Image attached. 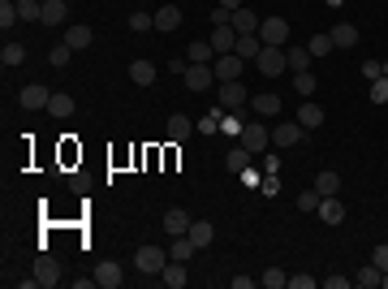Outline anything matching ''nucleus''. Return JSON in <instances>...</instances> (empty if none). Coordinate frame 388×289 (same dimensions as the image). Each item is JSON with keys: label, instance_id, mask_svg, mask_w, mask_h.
I'll return each mask as SVG.
<instances>
[{"label": "nucleus", "instance_id": "obj_1", "mask_svg": "<svg viewBox=\"0 0 388 289\" xmlns=\"http://www.w3.org/2000/svg\"><path fill=\"white\" fill-rule=\"evenodd\" d=\"M237 142H241L250 156H263V151L272 147V130H268L263 121H246V125H241V134H237Z\"/></svg>", "mask_w": 388, "mask_h": 289}, {"label": "nucleus", "instance_id": "obj_2", "mask_svg": "<svg viewBox=\"0 0 388 289\" xmlns=\"http://www.w3.org/2000/svg\"><path fill=\"white\" fill-rule=\"evenodd\" d=\"M164 264H169V250H160V246H138V255H134V268L142 277H160Z\"/></svg>", "mask_w": 388, "mask_h": 289}, {"label": "nucleus", "instance_id": "obj_3", "mask_svg": "<svg viewBox=\"0 0 388 289\" xmlns=\"http://www.w3.org/2000/svg\"><path fill=\"white\" fill-rule=\"evenodd\" d=\"M259 39H263V47H289V22L285 18H263L259 22Z\"/></svg>", "mask_w": 388, "mask_h": 289}, {"label": "nucleus", "instance_id": "obj_4", "mask_svg": "<svg viewBox=\"0 0 388 289\" xmlns=\"http://www.w3.org/2000/svg\"><path fill=\"white\" fill-rule=\"evenodd\" d=\"M255 69L263 74V78H277V74H285L289 65H285V47H263V52L255 56Z\"/></svg>", "mask_w": 388, "mask_h": 289}, {"label": "nucleus", "instance_id": "obj_5", "mask_svg": "<svg viewBox=\"0 0 388 289\" xmlns=\"http://www.w3.org/2000/svg\"><path fill=\"white\" fill-rule=\"evenodd\" d=\"M216 83H237L241 78V69H246V61H241L237 52H224V56H216Z\"/></svg>", "mask_w": 388, "mask_h": 289}, {"label": "nucleus", "instance_id": "obj_6", "mask_svg": "<svg viewBox=\"0 0 388 289\" xmlns=\"http://www.w3.org/2000/svg\"><path fill=\"white\" fill-rule=\"evenodd\" d=\"M182 83H186V91H207V87L216 83V69H212V65H190V61H186Z\"/></svg>", "mask_w": 388, "mask_h": 289}, {"label": "nucleus", "instance_id": "obj_7", "mask_svg": "<svg viewBox=\"0 0 388 289\" xmlns=\"http://www.w3.org/2000/svg\"><path fill=\"white\" fill-rule=\"evenodd\" d=\"M302 138H306V130H302L298 121H281L277 130H272V147H281V151H285V147H298Z\"/></svg>", "mask_w": 388, "mask_h": 289}, {"label": "nucleus", "instance_id": "obj_8", "mask_svg": "<svg viewBox=\"0 0 388 289\" xmlns=\"http://www.w3.org/2000/svg\"><path fill=\"white\" fill-rule=\"evenodd\" d=\"M216 104H224L229 112H237L241 104H246V87H241V78H237V83H220V91H216Z\"/></svg>", "mask_w": 388, "mask_h": 289}, {"label": "nucleus", "instance_id": "obj_9", "mask_svg": "<svg viewBox=\"0 0 388 289\" xmlns=\"http://www.w3.org/2000/svg\"><path fill=\"white\" fill-rule=\"evenodd\" d=\"M35 281H39L43 289L61 285V264L52 259V255H39V259H35Z\"/></svg>", "mask_w": 388, "mask_h": 289}, {"label": "nucleus", "instance_id": "obj_10", "mask_svg": "<svg viewBox=\"0 0 388 289\" xmlns=\"http://www.w3.org/2000/svg\"><path fill=\"white\" fill-rule=\"evenodd\" d=\"M18 104H22V108H30V112H35V108H47V104H52V91L39 87V83H30V87H22Z\"/></svg>", "mask_w": 388, "mask_h": 289}, {"label": "nucleus", "instance_id": "obj_11", "mask_svg": "<svg viewBox=\"0 0 388 289\" xmlns=\"http://www.w3.org/2000/svg\"><path fill=\"white\" fill-rule=\"evenodd\" d=\"M319 220H323V224H332V229H336V224L345 220V203L336 199V195H323V199H319Z\"/></svg>", "mask_w": 388, "mask_h": 289}, {"label": "nucleus", "instance_id": "obj_12", "mask_svg": "<svg viewBox=\"0 0 388 289\" xmlns=\"http://www.w3.org/2000/svg\"><path fill=\"white\" fill-rule=\"evenodd\" d=\"M259 22L263 18H255V13L241 5V9H233V18H229V26L237 30V35H259Z\"/></svg>", "mask_w": 388, "mask_h": 289}, {"label": "nucleus", "instance_id": "obj_13", "mask_svg": "<svg viewBox=\"0 0 388 289\" xmlns=\"http://www.w3.org/2000/svg\"><path fill=\"white\" fill-rule=\"evenodd\" d=\"M190 224H194V220H190L186 207H169V212H164V233H173V237H177V233H190Z\"/></svg>", "mask_w": 388, "mask_h": 289}, {"label": "nucleus", "instance_id": "obj_14", "mask_svg": "<svg viewBox=\"0 0 388 289\" xmlns=\"http://www.w3.org/2000/svg\"><path fill=\"white\" fill-rule=\"evenodd\" d=\"M177 26H182V9H177V5H160V9H155V30L173 35Z\"/></svg>", "mask_w": 388, "mask_h": 289}, {"label": "nucleus", "instance_id": "obj_15", "mask_svg": "<svg viewBox=\"0 0 388 289\" xmlns=\"http://www.w3.org/2000/svg\"><path fill=\"white\" fill-rule=\"evenodd\" d=\"M207 39H212V52H216V56H224V52H233V43H237V30H233V26H216Z\"/></svg>", "mask_w": 388, "mask_h": 289}, {"label": "nucleus", "instance_id": "obj_16", "mask_svg": "<svg viewBox=\"0 0 388 289\" xmlns=\"http://www.w3.org/2000/svg\"><path fill=\"white\" fill-rule=\"evenodd\" d=\"M160 281H164L169 289H186V281H190V277H186V264H182V259H169L164 272H160Z\"/></svg>", "mask_w": 388, "mask_h": 289}, {"label": "nucleus", "instance_id": "obj_17", "mask_svg": "<svg viewBox=\"0 0 388 289\" xmlns=\"http://www.w3.org/2000/svg\"><path fill=\"white\" fill-rule=\"evenodd\" d=\"M233 52H237V56H241V61H246V65H250V61H255L259 52H263V39H259V35H237Z\"/></svg>", "mask_w": 388, "mask_h": 289}, {"label": "nucleus", "instance_id": "obj_18", "mask_svg": "<svg viewBox=\"0 0 388 289\" xmlns=\"http://www.w3.org/2000/svg\"><path fill=\"white\" fill-rule=\"evenodd\" d=\"M255 112H259V117H277V112L285 108V100H281V95H272V91H263V95H255Z\"/></svg>", "mask_w": 388, "mask_h": 289}, {"label": "nucleus", "instance_id": "obj_19", "mask_svg": "<svg viewBox=\"0 0 388 289\" xmlns=\"http://www.w3.org/2000/svg\"><path fill=\"white\" fill-rule=\"evenodd\" d=\"M65 18H69V5H65V0H43V26H61Z\"/></svg>", "mask_w": 388, "mask_h": 289}, {"label": "nucleus", "instance_id": "obj_20", "mask_svg": "<svg viewBox=\"0 0 388 289\" xmlns=\"http://www.w3.org/2000/svg\"><path fill=\"white\" fill-rule=\"evenodd\" d=\"M155 65H151V61H134V65H129V83H134V87H151L155 83Z\"/></svg>", "mask_w": 388, "mask_h": 289}, {"label": "nucleus", "instance_id": "obj_21", "mask_svg": "<svg viewBox=\"0 0 388 289\" xmlns=\"http://www.w3.org/2000/svg\"><path fill=\"white\" fill-rule=\"evenodd\" d=\"M186 56H190V65H212V39H194L190 47H186Z\"/></svg>", "mask_w": 388, "mask_h": 289}, {"label": "nucleus", "instance_id": "obj_22", "mask_svg": "<svg viewBox=\"0 0 388 289\" xmlns=\"http://www.w3.org/2000/svg\"><path fill=\"white\" fill-rule=\"evenodd\" d=\"M328 35H332L336 47H354V43H358V26H354V22H336Z\"/></svg>", "mask_w": 388, "mask_h": 289}, {"label": "nucleus", "instance_id": "obj_23", "mask_svg": "<svg viewBox=\"0 0 388 289\" xmlns=\"http://www.w3.org/2000/svg\"><path fill=\"white\" fill-rule=\"evenodd\" d=\"M91 39H95V30H91V26H69V30H65V43H69L74 52H83V47H91Z\"/></svg>", "mask_w": 388, "mask_h": 289}, {"label": "nucleus", "instance_id": "obj_24", "mask_svg": "<svg viewBox=\"0 0 388 289\" xmlns=\"http://www.w3.org/2000/svg\"><path fill=\"white\" fill-rule=\"evenodd\" d=\"M212 237H216L212 220H194V224H190V242L199 246V250H203V246H212Z\"/></svg>", "mask_w": 388, "mask_h": 289}, {"label": "nucleus", "instance_id": "obj_25", "mask_svg": "<svg viewBox=\"0 0 388 289\" xmlns=\"http://www.w3.org/2000/svg\"><path fill=\"white\" fill-rule=\"evenodd\" d=\"M298 125H302V130H319V125H323V108L319 104H302L298 108Z\"/></svg>", "mask_w": 388, "mask_h": 289}, {"label": "nucleus", "instance_id": "obj_26", "mask_svg": "<svg viewBox=\"0 0 388 289\" xmlns=\"http://www.w3.org/2000/svg\"><path fill=\"white\" fill-rule=\"evenodd\" d=\"M194 250H199V246L190 242V233H177V242L169 246V259H182V264H190V259H194Z\"/></svg>", "mask_w": 388, "mask_h": 289}, {"label": "nucleus", "instance_id": "obj_27", "mask_svg": "<svg viewBox=\"0 0 388 289\" xmlns=\"http://www.w3.org/2000/svg\"><path fill=\"white\" fill-rule=\"evenodd\" d=\"M354 285H363V289H380V285H384V272H380L376 264H367V268L354 272Z\"/></svg>", "mask_w": 388, "mask_h": 289}, {"label": "nucleus", "instance_id": "obj_28", "mask_svg": "<svg viewBox=\"0 0 388 289\" xmlns=\"http://www.w3.org/2000/svg\"><path fill=\"white\" fill-rule=\"evenodd\" d=\"M95 281H100V289H117L125 277H121L117 264H100V268H95Z\"/></svg>", "mask_w": 388, "mask_h": 289}, {"label": "nucleus", "instance_id": "obj_29", "mask_svg": "<svg viewBox=\"0 0 388 289\" xmlns=\"http://www.w3.org/2000/svg\"><path fill=\"white\" fill-rule=\"evenodd\" d=\"M47 112H52V117H74V95H65V91H52V104H47Z\"/></svg>", "mask_w": 388, "mask_h": 289}, {"label": "nucleus", "instance_id": "obj_30", "mask_svg": "<svg viewBox=\"0 0 388 289\" xmlns=\"http://www.w3.org/2000/svg\"><path fill=\"white\" fill-rule=\"evenodd\" d=\"M26 61V43H5V52H0V65L5 69H18Z\"/></svg>", "mask_w": 388, "mask_h": 289}, {"label": "nucleus", "instance_id": "obj_31", "mask_svg": "<svg viewBox=\"0 0 388 289\" xmlns=\"http://www.w3.org/2000/svg\"><path fill=\"white\" fill-rule=\"evenodd\" d=\"M13 22H22V13H18V0H0V30H13Z\"/></svg>", "mask_w": 388, "mask_h": 289}, {"label": "nucleus", "instance_id": "obj_32", "mask_svg": "<svg viewBox=\"0 0 388 289\" xmlns=\"http://www.w3.org/2000/svg\"><path fill=\"white\" fill-rule=\"evenodd\" d=\"M315 190H319V199L323 195H336V190H341V173H328V169H323L319 178H315Z\"/></svg>", "mask_w": 388, "mask_h": 289}, {"label": "nucleus", "instance_id": "obj_33", "mask_svg": "<svg viewBox=\"0 0 388 289\" xmlns=\"http://www.w3.org/2000/svg\"><path fill=\"white\" fill-rule=\"evenodd\" d=\"M285 65L289 69H311V52L306 47H285Z\"/></svg>", "mask_w": 388, "mask_h": 289}, {"label": "nucleus", "instance_id": "obj_34", "mask_svg": "<svg viewBox=\"0 0 388 289\" xmlns=\"http://www.w3.org/2000/svg\"><path fill=\"white\" fill-rule=\"evenodd\" d=\"M241 125H246V117H241V108L237 112H224V117H220V134H241Z\"/></svg>", "mask_w": 388, "mask_h": 289}, {"label": "nucleus", "instance_id": "obj_35", "mask_svg": "<svg viewBox=\"0 0 388 289\" xmlns=\"http://www.w3.org/2000/svg\"><path fill=\"white\" fill-rule=\"evenodd\" d=\"M224 164H229L233 173H241V169H250V151H246V147H241V142H237V147H233L229 156H224Z\"/></svg>", "mask_w": 388, "mask_h": 289}, {"label": "nucleus", "instance_id": "obj_36", "mask_svg": "<svg viewBox=\"0 0 388 289\" xmlns=\"http://www.w3.org/2000/svg\"><path fill=\"white\" fill-rule=\"evenodd\" d=\"M190 130H194V125H190V117H169V138H173V142L190 138Z\"/></svg>", "mask_w": 388, "mask_h": 289}, {"label": "nucleus", "instance_id": "obj_37", "mask_svg": "<svg viewBox=\"0 0 388 289\" xmlns=\"http://www.w3.org/2000/svg\"><path fill=\"white\" fill-rule=\"evenodd\" d=\"M306 52H311V56H328V52H336V43H332V35H315L311 43H306Z\"/></svg>", "mask_w": 388, "mask_h": 289}, {"label": "nucleus", "instance_id": "obj_38", "mask_svg": "<svg viewBox=\"0 0 388 289\" xmlns=\"http://www.w3.org/2000/svg\"><path fill=\"white\" fill-rule=\"evenodd\" d=\"M294 91L298 95H311L315 91V74L311 69H294Z\"/></svg>", "mask_w": 388, "mask_h": 289}, {"label": "nucleus", "instance_id": "obj_39", "mask_svg": "<svg viewBox=\"0 0 388 289\" xmlns=\"http://www.w3.org/2000/svg\"><path fill=\"white\" fill-rule=\"evenodd\" d=\"M69 56H74V47H69V43H56L52 52H47V61H52V69H65V65H69Z\"/></svg>", "mask_w": 388, "mask_h": 289}, {"label": "nucleus", "instance_id": "obj_40", "mask_svg": "<svg viewBox=\"0 0 388 289\" xmlns=\"http://www.w3.org/2000/svg\"><path fill=\"white\" fill-rule=\"evenodd\" d=\"M18 13H22V22H39L43 5H39V0H18Z\"/></svg>", "mask_w": 388, "mask_h": 289}, {"label": "nucleus", "instance_id": "obj_41", "mask_svg": "<svg viewBox=\"0 0 388 289\" xmlns=\"http://www.w3.org/2000/svg\"><path fill=\"white\" fill-rule=\"evenodd\" d=\"M129 30H138V35H142V30H155V13H129Z\"/></svg>", "mask_w": 388, "mask_h": 289}, {"label": "nucleus", "instance_id": "obj_42", "mask_svg": "<svg viewBox=\"0 0 388 289\" xmlns=\"http://www.w3.org/2000/svg\"><path fill=\"white\" fill-rule=\"evenodd\" d=\"M298 212H319V190H302V195L294 199Z\"/></svg>", "mask_w": 388, "mask_h": 289}, {"label": "nucleus", "instance_id": "obj_43", "mask_svg": "<svg viewBox=\"0 0 388 289\" xmlns=\"http://www.w3.org/2000/svg\"><path fill=\"white\" fill-rule=\"evenodd\" d=\"M263 285H268V289H289L285 268H268V272H263Z\"/></svg>", "mask_w": 388, "mask_h": 289}, {"label": "nucleus", "instance_id": "obj_44", "mask_svg": "<svg viewBox=\"0 0 388 289\" xmlns=\"http://www.w3.org/2000/svg\"><path fill=\"white\" fill-rule=\"evenodd\" d=\"M367 95H371V104H388V78H376Z\"/></svg>", "mask_w": 388, "mask_h": 289}, {"label": "nucleus", "instance_id": "obj_45", "mask_svg": "<svg viewBox=\"0 0 388 289\" xmlns=\"http://www.w3.org/2000/svg\"><path fill=\"white\" fill-rule=\"evenodd\" d=\"M220 117H224V112L212 108V112H207V117L199 121V130H203V134H220Z\"/></svg>", "mask_w": 388, "mask_h": 289}, {"label": "nucleus", "instance_id": "obj_46", "mask_svg": "<svg viewBox=\"0 0 388 289\" xmlns=\"http://www.w3.org/2000/svg\"><path fill=\"white\" fill-rule=\"evenodd\" d=\"M363 78H367V83H376V78H384V65H380V61H363Z\"/></svg>", "mask_w": 388, "mask_h": 289}, {"label": "nucleus", "instance_id": "obj_47", "mask_svg": "<svg viewBox=\"0 0 388 289\" xmlns=\"http://www.w3.org/2000/svg\"><path fill=\"white\" fill-rule=\"evenodd\" d=\"M259 190H263V195H281V178H277V173H263V182H259Z\"/></svg>", "mask_w": 388, "mask_h": 289}, {"label": "nucleus", "instance_id": "obj_48", "mask_svg": "<svg viewBox=\"0 0 388 289\" xmlns=\"http://www.w3.org/2000/svg\"><path fill=\"white\" fill-rule=\"evenodd\" d=\"M371 264H376L380 272H388V242H380L376 250H371Z\"/></svg>", "mask_w": 388, "mask_h": 289}, {"label": "nucleus", "instance_id": "obj_49", "mask_svg": "<svg viewBox=\"0 0 388 289\" xmlns=\"http://www.w3.org/2000/svg\"><path fill=\"white\" fill-rule=\"evenodd\" d=\"M319 281L315 277H306V272H298V277H289V289H315Z\"/></svg>", "mask_w": 388, "mask_h": 289}, {"label": "nucleus", "instance_id": "obj_50", "mask_svg": "<svg viewBox=\"0 0 388 289\" xmlns=\"http://www.w3.org/2000/svg\"><path fill=\"white\" fill-rule=\"evenodd\" d=\"M259 182H263V173H255V169H241V186H250V190H259Z\"/></svg>", "mask_w": 388, "mask_h": 289}, {"label": "nucleus", "instance_id": "obj_51", "mask_svg": "<svg viewBox=\"0 0 388 289\" xmlns=\"http://www.w3.org/2000/svg\"><path fill=\"white\" fill-rule=\"evenodd\" d=\"M323 285L328 289H349V277H323Z\"/></svg>", "mask_w": 388, "mask_h": 289}, {"label": "nucleus", "instance_id": "obj_52", "mask_svg": "<svg viewBox=\"0 0 388 289\" xmlns=\"http://www.w3.org/2000/svg\"><path fill=\"white\" fill-rule=\"evenodd\" d=\"M216 5H224V9H241V0H216Z\"/></svg>", "mask_w": 388, "mask_h": 289}, {"label": "nucleus", "instance_id": "obj_53", "mask_svg": "<svg viewBox=\"0 0 388 289\" xmlns=\"http://www.w3.org/2000/svg\"><path fill=\"white\" fill-rule=\"evenodd\" d=\"M323 5H328V9H341V5H345V0H323Z\"/></svg>", "mask_w": 388, "mask_h": 289}, {"label": "nucleus", "instance_id": "obj_54", "mask_svg": "<svg viewBox=\"0 0 388 289\" xmlns=\"http://www.w3.org/2000/svg\"><path fill=\"white\" fill-rule=\"evenodd\" d=\"M384 289H388V272H384Z\"/></svg>", "mask_w": 388, "mask_h": 289}, {"label": "nucleus", "instance_id": "obj_55", "mask_svg": "<svg viewBox=\"0 0 388 289\" xmlns=\"http://www.w3.org/2000/svg\"><path fill=\"white\" fill-rule=\"evenodd\" d=\"M384 78H388V65H384Z\"/></svg>", "mask_w": 388, "mask_h": 289}]
</instances>
